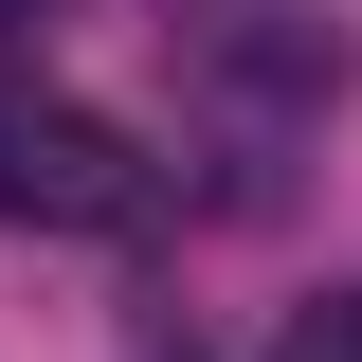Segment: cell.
<instances>
[{
    "instance_id": "6da1fadb",
    "label": "cell",
    "mask_w": 362,
    "mask_h": 362,
    "mask_svg": "<svg viewBox=\"0 0 362 362\" xmlns=\"http://www.w3.org/2000/svg\"><path fill=\"white\" fill-rule=\"evenodd\" d=\"M163 90L218 145V199H272L290 145L344 109V0H163Z\"/></svg>"
},
{
    "instance_id": "7a4b0ae2",
    "label": "cell",
    "mask_w": 362,
    "mask_h": 362,
    "mask_svg": "<svg viewBox=\"0 0 362 362\" xmlns=\"http://www.w3.org/2000/svg\"><path fill=\"white\" fill-rule=\"evenodd\" d=\"M0 218H18V235H145V218H163V163H145L109 109L0 73Z\"/></svg>"
},
{
    "instance_id": "3957f363",
    "label": "cell",
    "mask_w": 362,
    "mask_h": 362,
    "mask_svg": "<svg viewBox=\"0 0 362 362\" xmlns=\"http://www.w3.org/2000/svg\"><path fill=\"white\" fill-rule=\"evenodd\" d=\"M272 362H362V290H308V308H290V344Z\"/></svg>"
},
{
    "instance_id": "277c9868",
    "label": "cell",
    "mask_w": 362,
    "mask_h": 362,
    "mask_svg": "<svg viewBox=\"0 0 362 362\" xmlns=\"http://www.w3.org/2000/svg\"><path fill=\"white\" fill-rule=\"evenodd\" d=\"M54 18H90V0H0V37H54Z\"/></svg>"
},
{
    "instance_id": "5b68a950",
    "label": "cell",
    "mask_w": 362,
    "mask_h": 362,
    "mask_svg": "<svg viewBox=\"0 0 362 362\" xmlns=\"http://www.w3.org/2000/svg\"><path fill=\"white\" fill-rule=\"evenodd\" d=\"M145 362H199V344H145Z\"/></svg>"
}]
</instances>
